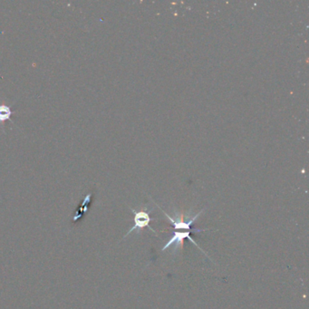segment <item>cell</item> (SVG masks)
I'll return each mask as SVG.
<instances>
[{
  "label": "cell",
  "mask_w": 309,
  "mask_h": 309,
  "mask_svg": "<svg viewBox=\"0 0 309 309\" xmlns=\"http://www.w3.org/2000/svg\"><path fill=\"white\" fill-rule=\"evenodd\" d=\"M12 105H0V122H5L6 121H10L14 123L11 120V116L13 115L15 112L11 110Z\"/></svg>",
  "instance_id": "277c9868"
},
{
  "label": "cell",
  "mask_w": 309,
  "mask_h": 309,
  "mask_svg": "<svg viewBox=\"0 0 309 309\" xmlns=\"http://www.w3.org/2000/svg\"><path fill=\"white\" fill-rule=\"evenodd\" d=\"M190 231H184V232H181V231H177V232H175L173 236H172V238L170 239L167 243H166L165 246L163 247V248H161V250L162 251H164L166 250L167 248H170V246H172V245H175L174 250L176 251L177 250V248H178L179 245H183V240L184 239H189V240L192 241V244H194L195 246H197L198 248H200L199 246H198V244L196 243V241L192 239V237L190 236ZM201 249V248H200Z\"/></svg>",
  "instance_id": "3957f363"
},
{
  "label": "cell",
  "mask_w": 309,
  "mask_h": 309,
  "mask_svg": "<svg viewBox=\"0 0 309 309\" xmlns=\"http://www.w3.org/2000/svg\"><path fill=\"white\" fill-rule=\"evenodd\" d=\"M131 211L135 213V225L131 227V230L127 232L126 236L129 235L133 231H137L139 232L140 230L144 228H149L150 222L154 220V218L150 217V214L146 211H135V209H131Z\"/></svg>",
  "instance_id": "7a4b0ae2"
},
{
  "label": "cell",
  "mask_w": 309,
  "mask_h": 309,
  "mask_svg": "<svg viewBox=\"0 0 309 309\" xmlns=\"http://www.w3.org/2000/svg\"><path fill=\"white\" fill-rule=\"evenodd\" d=\"M161 210H162V209H161ZM203 211H204V209L200 210L199 213L196 214L195 216H193L192 218H189L187 222H185V220H183V217H179L178 215H176V218H171L169 214L166 213V212H164V211L162 210V212L164 213V215H165L167 218H169L170 223L174 227L175 230H178V231H182V230L190 231L191 226H192L194 222H196L197 218L200 217Z\"/></svg>",
  "instance_id": "6da1fadb"
}]
</instances>
